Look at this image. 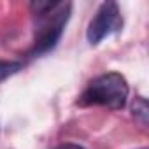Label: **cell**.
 Listing matches in <instances>:
<instances>
[{
	"label": "cell",
	"instance_id": "obj_3",
	"mask_svg": "<svg viewBox=\"0 0 149 149\" xmlns=\"http://www.w3.org/2000/svg\"><path fill=\"white\" fill-rule=\"evenodd\" d=\"M121 26H123V18H121L118 4L112 2V0L104 2L88 25V32H86L88 42L97 46L109 35L119 32Z\"/></svg>",
	"mask_w": 149,
	"mask_h": 149
},
{
	"label": "cell",
	"instance_id": "obj_1",
	"mask_svg": "<svg viewBox=\"0 0 149 149\" xmlns=\"http://www.w3.org/2000/svg\"><path fill=\"white\" fill-rule=\"evenodd\" d=\"M33 16H35V39H33V46L28 51L30 58H37L42 56L49 51H53L63 32L65 26L70 19V11H72V4L70 2H32L30 6Z\"/></svg>",
	"mask_w": 149,
	"mask_h": 149
},
{
	"label": "cell",
	"instance_id": "obj_6",
	"mask_svg": "<svg viewBox=\"0 0 149 149\" xmlns=\"http://www.w3.org/2000/svg\"><path fill=\"white\" fill-rule=\"evenodd\" d=\"M54 149H84L83 146H79V144H72V142H67V144H60L58 147H54Z\"/></svg>",
	"mask_w": 149,
	"mask_h": 149
},
{
	"label": "cell",
	"instance_id": "obj_4",
	"mask_svg": "<svg viewBox=\"0 0 149 149\" xmlns=\"http://www.w3.org/2000/svg\"><path fill=\"white\" fill-rule=\"evenodd\" d=\"M25 67L23 61H18V60H0V83H4L6 79L13 77L14 74L21 72Z\"/></svg>",
	"mask_w": 149,
	"mask_h": 149
},
{
	"label": "cell",
	"instance_id": "obj_5",
	"mask_svg": "<svg viewBox=\"0 0 149 149\" xmlns=\"http://www.w3.org/2000/svg\"><path fill=\"white\" fill-rule=\"evenodd\" d=\"M132 111H133V116L140 119V123L146 126L147 125V102L144 97H137L132 104Z\"/></svg>",
	"mask_w": 149,
	"mask_h": 149
},
{
	"label": "cell",
	"instance_id": "obj_2",
	"mask_svg": "<svg viewBox=\"0 0 149 149\" xmlns=\"http://www.w3.org/2000/svg\"><path fill=\"white\" fill-rule=\"evenodd\" d=\"M128 93H130L128 83L121 74L107 72V74H102V76L95 77L88 84V88L79 97L77 104L83 107L102 105V107H107L112 111H119L126 105Z\"/></svg>",
	"mask_w": 149,
	"mask_h": 149
}]
</instances>
